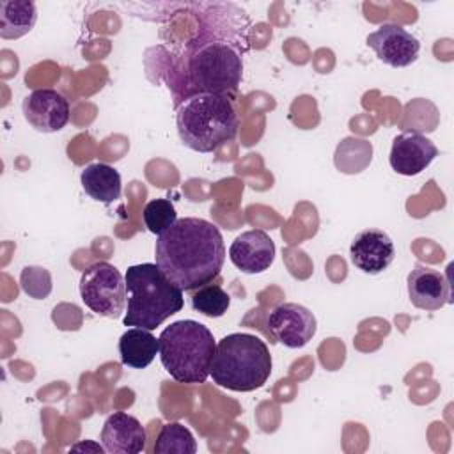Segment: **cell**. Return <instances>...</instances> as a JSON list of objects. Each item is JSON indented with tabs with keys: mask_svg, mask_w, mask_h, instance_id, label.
Listing matches in <instances>:
<instances>
[{
	"mask_svg": "<svg viewBox=\"0 0 454 454\" xmlns=\"http://www.w3.org/2000/svg\"><path fill=\"white\" fill-rule=\"evenodd\" d=\"M83 192L103 204H110L121 197V174L106 163H90L80 174Z\"/></svg>",
	"mask_w": 454,
	"mask_h": 454,
	"instance_id": "cell-17",
	"label": "cell"
},
{
	"mask_svg": "<svg viewBox=\"0 0 454 454\" xmlns=\"http://www.w3.org/2000/svg\"><path fill=\"white\" fill-rule=\"evenodd\" d=\"M229 259L243 273H262L275 261V243L261 229L245 231L231 243Z\"/></svg>",
	"mask_w": 454,
	"mask_h": 454,
	"instance_id": "cell-13",
	"label": "cell"
},
{
	"mask_svg": "<svg viewBox=\"0 0 454 454\" xmlns=\"http://www.w3.org/2000/svg\"><path fill=\"white\" fill-rule=\"evenodd\" d=\"M23 293L34 300H43L51 293V275L41 266H25L20 275Z\"/></svg>",
	"mask_w": 454,
	"mask_h": 454,
	"instance_id": "cell-22",
	"label": "cell"
},
{
	"mask_svg": "<svg viewBox=\"0 0 454 454\" xmlns=\"http://www.w3.org/2000/svg\"><path fill=\"white\" fill-rule=\"evenodd\" d=\"M241 76V53L229 43H204L188 59V85L193 94H234Z\"/></svg>",
	"mask_w": 454,
	"mask_h": 454,
	"instance_id": "cell-6",
	"label": "cell"
},
{
	"mask_svg": "<svg viewBox=\"0 0 454 454\" xmlns=\"http://www.w3.org/2000/svg\"><path fill=\"white\" fill-rule=\"evenodd\" d=\"M71 450H92V452H99V454H101V452H106V450H105V447H103V443L99 445V443H94V442H90V440L73 445V447H71Z\"/></svg>",
	"mask_w": 454,
	"mask_h": 454,
	"instance_id": "cell-23",
	"label": "cell"
},
{
	"mask_svg": "<svg viewBox=\"0 0 454 454\" xmlns=\"http://www.w3.org/2000/svg\"><path fill=\"white\" fill-rule=\"evenodd\" d=\"M410 301L422 310H438L450 301V282L449 278L429 266L415 264L408 278Z\"/></svg>",
	"mask_w": 454,
	"mask_h": 454,
	"instance_id": "cell-14",
	"label": "cell"
},
{
	"mask_svg": "<svg viewBox=\"0 0 454 454\" xmlns=\"http://www.w3.org/2000/svg\"><path fill=\"white\" fill-rule=\"evenodd\" d=\"M376 57L390 67H406L413 64L420 51L419 39L397 23H383L365 39Z\"/></svg>",
	"mask_w": 454,
	"mask_h": 454,
	"instance_id": "cell-9",
	"label": "cell"
},
{
	"mask_svg": "<svg viewBox=\"0 0 454 454\" xmlns=\"http://www.w3.org/2000/svg\"><path fill=\"white\" fill-rule=\"evenodd\" d=\"M160 353V340L151 333V330L133 326L126 330L119 339L121 362L133 369L147 367L154 356Z\"/></svg>",
	"mask_w": 454,
	"mask_h": 454,
	"instance_id": "cell-16",
	"label": "cell"
},
{
	"mask_svg": "<svg viewBox=\"0 0 454 454\" xmlns=\"http://www.w3.org/2000/svg\"><path fill=\"white\" fill-rule=\"evenodd\" d=\"M266 326L277 342L291 349L303 348L317 330L314 314L307 307L293 301L277 305L270 312Z\"/></svg>",
	"mask_w": 454,
	"mask_h": 454,
	"instance_id": "cell-8",
	"label": "cell"
},
{
	"mask_svg": "<svg viewBox=\"0 0 454 454\" xmlns=\"http://www.w3.org/2000/svg\"><path fill=\"white\" fill-rule=\"evenodd\" d=\"M271 355L264 340L252 333H229L216 342L209 376L218 387L252 392L271 374Z\"/></svg>",
	"mask_w": 454,
	"mask_h": 454,
	"instance_id": "cell-4",
	"label": "cell"
},
{
	"mask_svg": "<svg viewBox=\"0 0 454 454\" xmlns=\"http://www.w3.org/2000/svg\"><path fill=\"white\" fill-rule=\"evenodd\" d=\"M142 220L149 232L160 236L176 223L177 213L168 199H153L145 204L142 211Z\"/></svg>",
	"mask_w": 454,
	"mask_h": 454,
	"instance_id": "cell-21",
	"label": "cell"
},
{
	"mask_svg": "<svg viewBox=\"0 0 454 454\" xmlns=\"http://www.w3.org/2000/svg\"><path fill=\"white\" fill-rule=\"evenodd\" d=\"M37 21L35 4L30 0L0 2V37L20 39L27 35Z\"/></svg>",
	"mask_w": 454,
	"mask_h": 454,
	"instance_id": "cell-18",
	"label": "cell"
},
{
	"mask_svg": "<svg viewBox=\"0 0 454 454\" xmlns=\"http://www.w3.org/2000/svg\"><path fill=\"white\" fill-rule=\"evenodd\" d=\"M238 126L239 119L231 99L220 94H190L176 112L179 140L197 153H213L231 142Z\"/></svg>",
	"mask_w": 454,
	"mask_h": 454,
	"instance_id": "cell-2",
	"label": "cell"
},
{
	"mask_svg": "<svg viewBox=\"0 0 454 454\" xmlns=\"http://www.w3.org/2000/svg\"><path fill=\"white\" fill-rule=\"evenodd\" d=\"M25 121L41 133L60 131L69 121V101L55 89H35L21 105Z\"/></svg>",
	"mask_w": 454,
	"mask_h": 454,
	"instance_id": "cell-10",
	"label": "cell"
},
{
	"mask_svg": "<svg viewBox=\"0 0 454 454\" xmlns=\"http://www.w3.org/2000/svg\"><path fill=\"white\" fill-rule=\"evenodd\" d=\"M156 454H195L197 443L192 434V431L179 424V422H168L163 424L156 443H154Z\"/></svg>",
	"mask_w": 454,
	"mask_h": 454,
	"instance_id": "cell-19",
	"label": "cell"
},
{
	"mask_svg": "<svg viewBox=\"0 0 454 454\" xmlns=\"http://www.w3.org/2000/svg\"><path fill=\"white\" fill-rule=\"evenodd\" d=\"M163 369L179 383H204L209 376L215 337L207 326L193 319L170 323L158 337Z\"/></svg>",
	"mask_w": 454,
	"mask_h": 454,
	"instance_id": "cell-5",
	"label": "cell"
},
{
	"mask_svg": "<svg viewBox=\"0 0 454 454\" xmlns=\"http://www.w3.org/2000/svg\"><path fill=\"white\" fill-rule=\"evenodd\" d=\"M395 257V248L387 232L381 229L360 231L349 245L351 262L367 275H378L387 270Z\"/></svg>",
	"mask_w": 454,
	"mask_h": 454,
	"instance_id": "cell-12",
	"label": "cell"
},
{
	"mask_svg": "<svg viewBox=\"0 0 454 454\" xmlns=\"http://www.w3.org/2000/svg\"><path fill=\"white\" fill-rule=\"evenodd\" d=\"M126 294L124 277L106 261L87 266L80 277V296L98 316L119 317L126 305Z\"/></svg>",
	"mask_w": 454,
	"mask_h": 454,
	"instance_id": "cell-7",
	"label": "cell"
},
{
	"mask_svg": "<svg viewBox=\"0 0 454 454\" xmlns=\"http://www.w3.org/2000/svg\"><path fill=\"white\" fill-rule=\"evenodd\" d=\"M231 305V296L220 286L207 284L192 294L193 310L200 312L206 317H222Z\"/></svg>",
	"mask_w": 454,
	"mask_h": 454,
	"instance_id": "cell-20",
	"label": "cell"
},
{
	"mask_svg": "<svg viewBox=\"0 0 454 454\" xmlns=\"http://www.w3.org/2000/svg\"><path fill=\"white\" fill-rule=\"evenodd\" d=\"M154 257L158 268L183 293L211 284L225 261L220 229L204 218H177L156 238Z\"/></svg>",
	"mask_w": 454,
	"mask_h": 454,
	"instance_id": "cell-1",
	"label": "cell"
},
{
	"mask_svg": "<svg viewBox=\"0 0 454 454\" xmlns=\"http://www.w3.org/2000/svg\"><path fill=\"white\" fill-rule=\"evenodd\" d=\"M128 307L124 326L154 330L184 305L183 291L154 262L129 266L124 275Z\"/></svg>",
	"mask_w": 454,
	"mask_h": 454,
	"instance_id": "cell-3",
	"label": "cell"
},
{
	"mask_svg": "<svg viewBox=\"0 0 454 454\" xmlns=\"http://www.w3.org/2000/svg\"><path fill=\"white\" fill-rule=\"evenodd\" d=\"M99 438L110 454H138L145 449L144 426L137 417L124 411H114L106 417Z\"/></svg>",
	"mask_w": 454,
	"mask_h": 454,
	"instance_id": "cell-15",
	"label": "cell"
},
{
	"mask_svg": "<svg viewBox=\"0 0 454 454\" xmlns=\"http://www.w3.org/2000/svg\"><path fill=\"white\" fill-rule=\"evenodd\" d=\"M438 156L436 145L422 133L406 129L392 140L390 167L401 176H417Z\"/></svg>",
	"mask_w": 454,
	"mask_h": 454,
	"instance_id": "cell-11",
	"label": "cell"
}]
</instances>
